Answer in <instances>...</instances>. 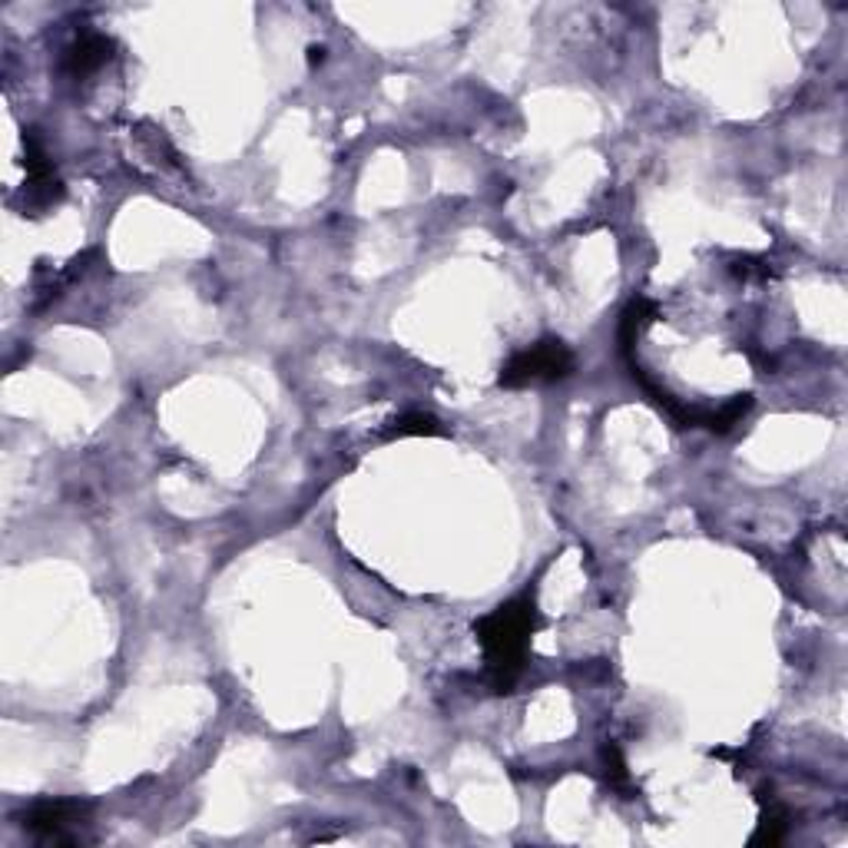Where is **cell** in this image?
Returning a JSON list of instances; mask_svg holds the SVG:
<instances>
[{
    "label": "cell",
    "mask_w": 848,
    "mask_h": 848,
    "mask_svg": "<svg viewBox=\"0 0 848 848\" xmlns=\"http://www.w3.org/2000/svg\"><path fill=\"white\" fill-rule=\"evenodd\" d=\"M24 169H27V186H24V216H44L63 199V183L53 173V163L40 143L37 130H27L24 136Z\"/></svg>",
    "instance_id": "3957f363"
},
{
    "label": "cell",
    "mask_w": 848,
    "mask_h": 848,
    "mask_svg": "<svg viewBox=\"0 0 848 848\" xmlns=\"http://www.w3.org/2000/svg\"><path fill=\"white\" fill-rule=\"evenodd\" d=\"M603 766H607L610 789L630 792V772H627V762H623L620 746H613V742H607V746H603Z\"/></svg>",
    "instance_id": "30bf717a"
},
{
    "label": "cell",
    "mask_w": 848,
    "mask_h": 848,
    "mask_svg": "<svg viewBox=\"0 0 848 848\" xmlns=\"http://www.w3.org/2000/svg\"><path fill=\"white\" fill-rule=\"evenodd\" d=\"M653 318H656V305L650 299H633L627 305V312H623V318H620V348H623V355L633 352L636 338H640V332L653 322Z\"/></svg>",
    "instance_id": "52a82bcc"
},
{
    "label": "cell",
    "mask_w": 848,
    "mask_h": 848,
    "mask_svg": "<svg viewBox=\"0 0 848 848\" xmlns=\"http://www.w3.org/2000/svg\"><path fill=\"white\" fill-rule=\"evenodd\" d=\"M325 60V47H309V63L315 67V63H322Z\"/></svg>",
    "instance_id": "7c38bea8"
},
{
    "label": "cell",
    "mask_w": 848,
    "mask_h": 848,
    "mask_svg": "<svg viewBox=\"0 0 848 848\" xmlns=\"http://www.w3.org/2000/svg\"><path fill=\"white\" fill-rule=\"evenodd\" d=\"M749 408H752V395H739V398H733L729 405H723L719 411H703L699 424H703V428H709V431H719V434H723V431L733 428V424H739L742 418H746Z\"/></svg>",
    "instance_id": "9c48e42d"
},
{
    "label": "cell",
    "mask_w": 848,
    "mask_h": 848,
    "mask_svg": "<svg viewBox=\"0 0 848 848\" xmlns=\"http://www.w3.org/2000/svg\"><path fill=\"white\" fill-rule=\"evenodd\" d=\"M789 832V809L786 805H779L776 799H772L769 792V805L762 802V815H759V829L756 835H752V845H779L782 839H786Z\"/></svg>",
    "instance_id": "8992f818"
},
{
    "label": "cell",
    "mask_w": 848,
    "mask_h": 848,
    "mask_svg": "<svg viewBox=\"0 0 848 848\" xmlns=\"http://www.w3.org/2000/svg\"><path fill=\"white\" fill-rule=\"evenodd\" d=\"M733 275H739V279H769L772 269L762 259H739L733 265Z\"/></svg>",
    "instance_id": "8fae6325"
},
{
    "label": "cell",
    "mask_w": 848,
    "mask_h": 848,
    "mask_svg": "<svg viewBox=\"0 0 848 848\" xmlns=\"http://www.w3.org/2000/svg\"><path fill=\"white\" fill-rule=\"evenodd\" d=\"M110 57H113V40L106 34H97V30H83V34L67 47V53H63V70H67L70 77H90V73H97Z\"/></svg>",
    "instance_id": "5b68a950"
},
{
    "label": "cell",
    "mask_w": 848,
    "mask_h": 848,
    "mask_svg": "<svg viewBox=\"0 0 848 848\" xmlns=\"http://www.w3.org/2000/svg\"><path fill=\"white\" fill-rule=\"evenodd\" d=\"M87 815H90L87 802L44 799V802H34L24 815H20V825H24L30 835L47 839V842H77L73 829L87 822Z\"/></svg>",
    "instance_id": "277c9868"
},
{
    "label": "cell",
    "mask_w": 848,
    "mask_h": 848,
    "mask_svg": "<svg viewBox=\"0 0 848 848\" xmlns=\"http://www.w3.org/2000/svg\"><path fill=\"white\" fill-rule=\"evenodd\" d=\"M438 434H444L438 418L424 415V411H411V415H401L398 421L388 424L385 438L388 441H398V438H438Z\"/></svg>",
    "instance_id": "ba28073f"
},
{
    "label": "cell",
    "mask_w": 848,
    "mask_h": 848,
    "mask_svg": "<svg viewBox=\"0 0 848 848\" xmlns=\"http://www.w3.org/2000/svg\"><path fill=\"white\" fill-rule=\"evenodd\" d=\"M577 358L560 342V338H544V342L517 352L511 362L501 368L497 385L501 388H527V385H554L574 375Z\"/></svg>",
    "instance_id": "7a4b0ae2"
},
{
    "label": "cell",
    "mask_w": 848,
    "mask_h": 848,
    "mask_svg": "<svg viewBox=\"0 0 848 848\" xmlns=\"http://www.w3.org/2000/svg\"><path fill=\"white\" fill-rule=\"evenodd\" d=\"M534 630H537V607L530 593L501 603L497 610H491L487 617L474 623V636L484 650V670L494 693H511L514 683L521 680Z\"/></svg>",
    "instance_id": "6da1fadb"
}]
</instances>
